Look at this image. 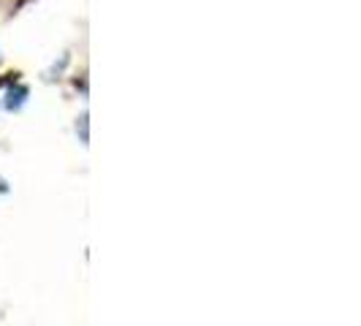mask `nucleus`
<instances>
[{
    "instance_id": "1",
    "label": "nucleus",
    "mask_w": 361,
    "mask_h": 326,
    "mask_svg": "<svg viewBox=\"0 0 361 326\" xmlns=\"http://www.w3.org/2000/svg\"><path fill=\"white\" fill-rule=\"evenodd\" d=\"M25 98H27V87H25V85H17V87H11V90H8V101H6V107L19 109L22 104H25Z\"/></svg>"
},
{
    "instance_id": "2",
    "label": "nucleus",
    "mask_w": 361,
    "mask_h": 326,
    "mask_svg": "<svg viewBox=\"0 0 361 326\" xmlns=\"http://www.w3.org/2000/svg\"><path fill=\"white\" fill-rule=\"evenodd\" d=\"M82 142H87V114H82Z\"/></svg>"
}]
</instances>
